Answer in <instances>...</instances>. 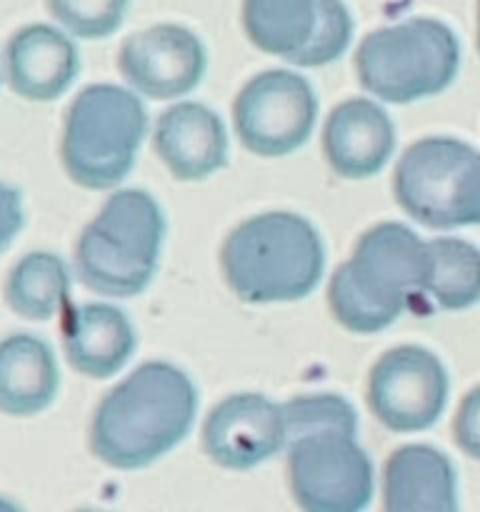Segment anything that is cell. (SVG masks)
<instances>
[{
  "mask_svg": "<svg viewBox=\"0 0 480 512\" xmlns=\"http://www.w3.org/2000/svg\"><path fill=\"white\" fill-rule=\"evenodd\" d=\"M288 478L308 512H358L373 498V465L358 445V415L340 395H300L283 405Z\"/></svg>",
  "mask_w": 480,
  "mask_h": 512,
  "instance_id": "obj_1",
  "label": "cell"
},
{
  "mask_svg": "<svg viewBox=\"0 0 480 512\" xmlns=\"http://www.w3.org/2000/svg\"><path fill=\"white\" fill-rule=\"evenodd\" d=\"M195 413L193 380L170 363H145L100 400L90 450L108 468H148L183 443Z\"/></svg>",
  "mask_w": 480,
  "mask_h": 512,
  "instance_id": "obj_2",
  "label": "cell"
},
{
  "mask_svg": "<svg viewBox=\"0 0 480 512\" xmlns=\"http://www.w3.org/2000/svg\"><path fill=\"white\" fill-rule=\"evenodd\" d=\"M428 243L408 225L380 223L360 235L348 263L330 278L328 303L350 333L370 335L393 325L425 295Z\"/></svg>",
  "mask_w": 480,
  "mask_h": 512,
  "instance_id": "obj_3",
  "label": "cell"
},
{
  "mask_svg": "<svg viewBox=\"0 0 480 512\" xmlns=\"http://www.w3.org/2000/svg\"><path fill=\"white\" fill-rule=\"evenodd\" d=\"M220 263L243 303H293L318 288L325 248L318 230L300 215L263 213L228 235Z\"/></svg>",
  "mask_w": 480,
  "mask_h": 512,
  "instance_id": "obj_4",
  "label": "cell"
},
{
  "mask_svg": "<svg viewBox=\"0 0 480 512\" xmlns=\"http://www.w3.org/2000/svg\"><path fill=\"white\" fill-rule=\"evenodd\" d=\"M165 218L145 190H118L75 243V275L105 298L140 295L158 270Z\"/></svg>",
  "mask_w": 480,
  "mask_h": 512,
  "instance_id": "obj_5",
  "label": "cell"
},
{
  "mask_svg": "<svg viewBox=\"0 0 480 512\" xmlns=\"http://www.w3.org/2000/svg\"><path fill=\"white\" fill-rule=\"evenodd\" d=\"M148 128L143 103L110 83L88 85L75 95L63 125L60 160L75 185L115 188L133 170Z\"/></svg>",
  "mask_w": 480,
  "mask_h": 512,
  "instance_id": "obj_6",
  "label": "cell"
},
{
  "mask_svg": "<svg viewBox=\"0 0 480 512\" xmlns=\"http://www.w3.org/2000/svg\"><path fill=\"white\" fill-rule=\"evenodd\" d=\"M458 68V38L435 18H410L373 30L355 53L360 85L385 103H413L443 93Z\"/></svg>",
  "mask_w": 480,
  "mask_h": 512,
  "instance_id": "obj_7",
  "label": "cell"
},
{
  "mask_svg": "<svg viewBox=\"0 0 480 512\" xmlns=\"http://www.w3.org/2000/svg\"><path fill=\"white\" fill-rule=\"evenodd\" d=\"M393 193L425 228L480 225V150L455 138L418 140L395 168Z\"/></svg>",
  "mask_w": 480,
  "mask_h": 512,
  "instance_id": "obj_8",
  "label": "cell"
},
{
  "mask_svg": "<svg viewBox=\"0 0 480 512\" xmlns=\"http://www.w3.org/2000/svg\"><path fill=\"white\" fill-rule=\"evenodd\" d=\"M318 118L308 80L290 70H265L245 83L233 103L238 140L255 155L280 158L305 145Z\"/></svg>",
  "mask_w": 480,
  "mask_h": 512,
  "instance_id": "obj_9",
  "label": "cell"
},
{
  "mask_svg": "<svg viewBox=\"0 0 480 512\" xmlns=\"http://www.w3.org/2000/svg\"><path fill=\"white\" fill-rule=\"evenodd\" d=\"M448 403V373L430 350L400 345L370 370L368 405L393 433H420L438 423Z\"/></svg>",
  "mask_w": 480,
  "mask_h": 512,
  "instance_id": "obj_10",
  "label": "cell"
},
{
  "mask_svg": "<svg viewBox=\"0 0 480 512\" xmlns=\"http://www.w3.org/2000/svg\"><path fill=\"white\" fill-rule=\"evenodd\" d=\"M205 65L208 55L198 35L173 23L130 35L118 53L123 78L153 100H173L198 88Z\"/></svg>",
  "mask_w": 480,
  "mask_h": 512,
  "instance_id": "obj_11",
  "label": "cell"
},
{
  "mask_svg": "<svg viewBox=\"0 0 480 512\" xmlns=\"http://www.w3.org/2000/svg\"><path fill=\"white\" fill-rule=\"evenodd\" d=\"M285 448L283 405L265 395H230L215 405L203 425V450L225 470L255 468Z\"/></svg>",
  "mask_w": 480,
  "mask_h": 512,
  "instance_id": "obj_12",
  "label": "cell"
},
{
  "mask_svg": "<svg viewBox=\"0 0 480 512\" xmlns=\"http://www.w3.org/2000/svg\"><path fill=\"white\" fill-rule=\"evenodd\" d=\"M3 73L10 90L20 98L33 103L58 100L80 73L73 35L55 25H25L5 45Z\"/></svg>",
  "mask_w": 480,
  "mask_h": 512,
  "instance_id": "obj_13",
  "label": "cell"
},
{
  "mask_svg": "<svg viewBox=\"0 0 480 512\" xmlns=\"http://www.w3.org/2000/svg\"><path fill=\"white\" fill-rule=\"evenodd\" d=\"M153 148L178 180H203L228 163L223 120L200 103H178L165 110L155 123Z\"/></svg>",
  "mask_w": 480,
  "mask_h": 512,
  "instance_id": "obj_14",
  "label": "cell"
},
{
  "mask_svg": "<svg viewBox=\"0 0 480 512\" xmlns=\"http://www.w3.org/2000/svg\"><path fill=\"white\" fill-rule=\"evenodd\" d=\"M393 148V123L388 113L373 100H345L325 120V158L340 178H373L385 168Z\"/></svg>",
  "mask_w": 480,
  "mask_h": 512,
  "instance_id": "obj_15",
  "label": "cell"
},
{
  "mask_svg": "<svg viewBox=\"0 0 480 512\" xmlns=\"http://www.w3.org/2000/svg\"><path fill=\"white\" fill-rule=\"evenodd\" d=\"M63 350L75 373L90 380H108L133 358V323L123 310L105 303L65 308Z\"/></svg>",
  "mask_w": 480,
  "mask_h": 512,
  "instance_id": "obj_16",
  "label": "cell"
},
{
  "mask_svg": "<svg viewBox=\"0 0 480 512\" xmlns=\"http://www.w3.org/2000/svg\"><path fill=\"white\" fill-rule=\"evenodd\" d=\"M383 505L388 512L458 510L455 470L430 445H405L385 463Z\"/></svg>",
  "mask_w": 480,
  "mask_h": 512,
  "instance_id": "obj_17",
  "label": "cell"
},
{
  "mask_svg": "<svg viewBox=\"0 0 480 512\" xmlns=\"http://www.w3.org/2000/svg\"><path fill=\"white\" fill-rule=\"evenodd\" d=\"M60 368L53 348L28 333L0 340V413L35 418L55 403Z\"/></svg>",
  "mask_w": 480,
  "mask_h": 512,
  "instance_id": "obj_18",
  "label": "cell"
},
{
  "mask_svg": "<svg viewBox=\"0 0 480 512\" xmlns=\"http://www.w3.org/2000/svg\"><path fill=\"white\" fill-rule=\"evenodd\" d=\"M70 300V270L63 258L33 250L13 265L5 280V303L18 318L45 323L65 313Z\"/></svg>",
  "mask_w": 480,
  "mask_h": 512,
  "instance_id": "obj_19",
  "label": "cell"
},
{
  "mask_svg": "<svg viewBox=\"0 0 480 512\" xmlns=\"http://www.w3.org/2000/svg\"><path fill=\"white\" fill-rule=\"evenodd\" d=\"M320 0H243V25L255 48L293 60L318 23Z\"/></svg>",
  "mask_w": 480,
  "mask_h": 512,
  "instance_id": "obj_20",
  "label": "cell"
},
{
  "mask_svg": "<svg viewBox=\"0 0 480 512\" xmlns=\"http://www.w3.org/2000/svg\"><path fill=\"white\" fill-rule=\"evenodd\" d=\"M425 295L443 310L473 308L480 300V250L458 238L430 240Z\"/></svg>",
  "mask_w": 480,
  "mask_h": 512,
  "instance_id": "obj_21",
  "label": "cell"
},
{
  "mask_svg": "<svg viewBox=\"0 0 480 512\" xmlns=\"http://www.w3.org/2000/svg\"><path fill=\"white\" fill-rule=\"evenodd\" d=\"M130 0H48L55 23L73 38H108L123 25Z\"/></svg>",
  "mask_w": 480,
  "mask_h": 512,
  "instance_id": "obj_22",
  "label": "cell"
},
{
  "mask_svg": "<svg viewBox=\"0 0 480 512\" xmlns=\"http://www.w3.org/2000/svg\"><path fill=\"white\" fill-rule=\"evenodd\" d=\"M353 38V20L340 0H320L318 23L308 43L293 55L290 63L300 68H318L338 60Z\"/></svg>",
  "mask_w": 480,
  "mask_h": 512,
  "instance_id": "obj_23",
  "label": "cell"
},
{
  "mask_svg": "<svg viewBox=\"0 0 480 512\" xmlns=\"http://www.w3.org/2000/svg\"><path fill=\"white\" fill-rule=\"evenodd\" d=\"M453 438L468 458L480 460V385L470 390L460 403L453 423Z\"/></svg>",
  "mask_w": 480,
  "mask_h": 512,
  "instance_id": "obj_24",
  "label": "cell"
},
{
  "mask_svg": "<svg viewBox=\"0 0 480 512\" xmlns=\"http://www.w3.org/2000/svg\"><path fill=\"white\" fill-rule=\"evenodd\" d=\"M25 225L23 193L13 185L0 183V253L15 243Z\"/></svg>",
  "mask_w": 480,
  "mask_h": 512,
  "instance_id": "obj_25",
  "label": "cell"
},
{
  "mask_svg": "<svg viewBox=\"0 0 480 512\" xmlns=\"http://www.w3.org/2000/svg\"><path fill=\"white\" fill-rule=\"evenodd\" d=\"M478 48H480V0H478Z\"/></svg>",
  "mask_w": 480,
  "mask_h": 512,
  "instance_id": "obj_26",
  "label": "cell"
},
{
  "mask_svg": "<svg viewBox=\"0 0 480 512\" xmlns=\"http://www.w3.org/2000/svg\"><path fill=\"white\" fill-rule=\"evenodd\" d=\"M0 75H3V73H0Z\"/></svg>",
  "mask_w": 480,
  "mask_h": 512,
  "instance_id": "obj_27",
  "label": "cell"
}]
</instances>
